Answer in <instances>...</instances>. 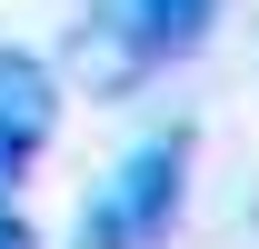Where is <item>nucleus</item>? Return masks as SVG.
<instances>
[{
    "mask_svg": "<svg viewBox=\"0 0 259 249\" xmlns=\"http://www.w3.org/2000/svg\"><path fill=\"white\" fill-rule=\"evenodd\" d=\"M209 20H220V0H90L80 70H90V90H140L150 70L190 60L209 40Z\"/></svg>",
    "mask_w": 259,
    "mask_h": 249,
    "instance_id": "nucleus-1",
    "label": "nucleus"
},
{
    "mask_svg": "<svg viewBox=\"0 0 259 249\" xmlns=\"http://www.w3.org/2000/svg\"><path fill=\"white\" fill-rule=\"evenodd\" d=\"M180 189H190V130H160L100 180V199L80 210V249H150L180 219Z\"/></svg>",
    "mask_w": 259,
    "mask_h": 249,
    "instance_id": "nucleus-2",
    "label": "nucleus"
},
{
    "mask_svg": "<svg viewBox=\"0 0 259 249\" xmlns=\"http://www.w3.org/2000/svg\"><path fill=\"white\" fill-rule=\"evenodd\" d=\"M50 120H60V80H50V60H30V50H0V140L30 159L40 140H50Z\"/></svg>",
    "mask_w": 259,
    "mask_h": 249,
    "instance_id": "nucleus-3",
    "label": "nucleus"
},
{
    "mask_svg": "<svg viewBox=\"0 0 259 249\" xmlns=\"http://www.w3.org/2000/svg\"><path fill=\"white\" fill-rule=\"evenodd\" d=\"M20 170H30V159H20L10 140H0V210H10V180H20Z\"/></svg>",
    "mask_w": 259,
    "mask_h": 249,
    "instance_id": "nucleus-4",
    "label": "nucleus"
},
{
    "mask_svg": "<svg viewBox=\"0 0 259 249\" xmlns=\"http://www.w3.org/2000/svg\"><path fill=\"white\" fill-rule=\"evenodd\" d=\"M0 249H30V229H20V219H10V210H0Z\"/></svg>",
    "mask_w": 259,
    "mask_h": 249,
    "instance_id": "nucleus-5",
    "label": "nucleus"
}]
</instances>
